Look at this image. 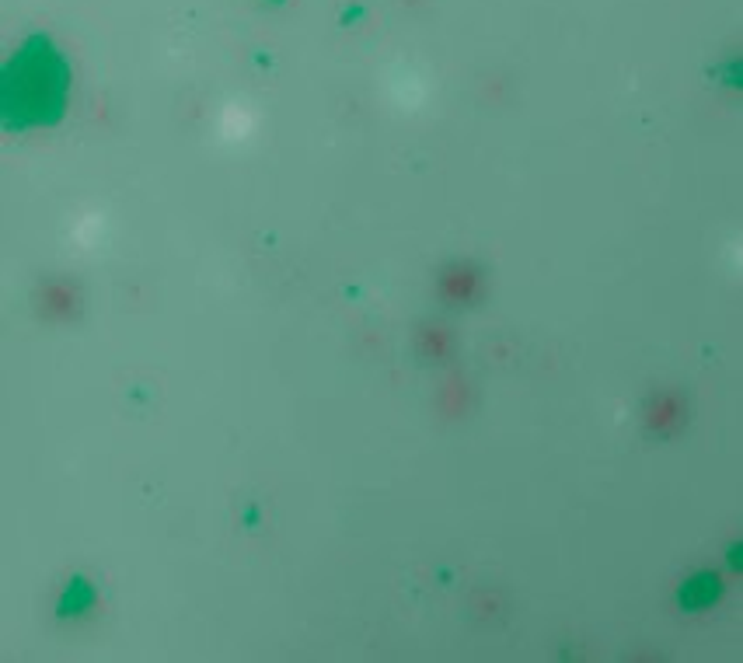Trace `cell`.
Returning <instances> with one entry per match:
<instances>
[{"label": "cell", "mask_w": 743, "mask_h": 663, "mask_svg": "<svg viewBox=\"0 0 743 663\" xmlns=\"http://www.w3.org/2000/svg\"><path fill=\"white\" fill-rule=\"evenodd\" d=\"M684 416H688V409H684V398L674 395V391H660V395L649 402L646 423H649V430H653V433L670 437V433H677L684 426Z\"/></svg>", "instance_id": "obj_2"}, {"label": "cell", "mask_w": 743, "mask_h": 663, "mask_svg": "<svg viewBox=\"0 0 743 663\" xmlns=\"http://www.w3.org/2000/svg\"><path fill=\"white\" fill-rule=\"evenodd\" d=\"M81 308V294H77V287L70 280H49L42 283L39 290V311L46 318H70L74 311Z\"/></svg>", "instance_id": "obj_3"}, {"label": "cell", "mask_w": 743, "mask_h": 663, "mask_svg": "<svg viewBox=\"0 0 743 663\" xmlns=\"http://www.w3.org/2000/svg\"><path fill=\"white\" fill-rule=\"evenodd\" d=\"M423 353L430 356V360H447L450 349H454V339H450L447 329H440V325H430V329H423Z\"/></svg>", "instance_id": "obj_4"}, {"label": "cell", "mask_w": 743, "mask_h": 663, "mask_svg": "<svg viewBox=\"0 0 743 663\" xmlns=\"http://www.w3.org/2000/svg\"><path fill=\"white\" fill-rule=\"evenodd\" d=\"M440 294L450 304H471L478 294H482V273H478L471 262H457L450 266L444 276H440Z\"/></svg>", "instance_id": "obj_1"}]
</instances>
